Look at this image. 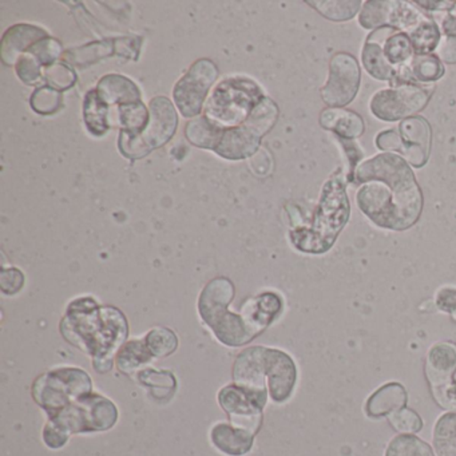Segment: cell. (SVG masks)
Returning <instances> with one entry per match:
<instances>
[{
    "instance_id": "6da1fadb",
    "label": "cell",
    "mask_w": 456,
    "mask_h": 456,
    "mask_svg": "<svg viewBox=\"0 0 456 456\" xmlns=\"http://www.w3.org/2000/svg\"><path fill=\"white\" fill-rule=\"evenodd\" d=\"M356 202L379 228L403 232L412 228L423 212V193L408 162L399 154L383 153L357 167Z\"/></svg>"
},
{
    "instance_id": "7a4b0ae2",
    "label": "cell",
    "mask_w": 456,
    "mask_h": 456,
    "mask_svg": "<svg viewBox=\"0 0 456 456\" xmlns=\"http://www.w3.org/2000/svg\"><path fill=\"white\" fill-rule=\"evenodd\" d=\"M63 338L94 357L95 370H110L113 354L129 333L126 319L113 306H98L93 298L82 297L69 305L61 324Z\"/></svg>"
},
{
    "instance_id": "3957f363",
    "label": "cell",
    "mask_w": 456,
    "mask_h": 456,
    "mask_svg": "<svg viewBox=\"0 0 456 456\" xmlns=\"http://www.w3.org/2000/svg\"><path fill=\"white\" fill-rule=\"evenodd\" d=\"M351 215L346 183L340 175L330 177L322 186L319 205L311 228L290 232L292 244L300 252L322 255L335 244Z\"/></svg>"
},
{
    "instance_id": "277c9868",
    "label": "cell",
    "mask_w": 456,
    "mask_h": 456,
    "mask_svg": "<svg viewBox=\"0 0 456 456\" xmlns=\"http://www.w3.org/2000/svg\"><path fill=\"white\" fill-rule=\"evenodd\" d=\"M233 284L228 279L212 280L202 290L199 309L202 320L212 328L216 338L229 346H244L255 338L244 317L228 311L233 298Z\"/></svg>"
},
{
    "instance_id": "5b68a950",
    "label": "cell",
    "mask_w": 456,
    "mask_h": 456,
    "mask_svg": "<svg viewBox=\"0 0 456 456\" xmlns=\"http://www.w3.org/2000/svg\"><path fill=\"white\" fill-rule=\"evenodd\" d=\"M264 98L260 87L250 79H225L210 95L204 117L224 130L242 126Z\"/></svg>"
},
{
    "instance_id": "8992f818",
    "label": "cell",
    "mask_w": 456,
    "mask_h": 456,
    "mask_svg": "<svg viewBox=\"0 0 456 456\" xmlns=\"http://www.w3.org/2000/svg\"><path fill=\"white\" fill-rule=\"evenodd\" d=\"M118 420V410L113 402L98 394L84 395L68 407L49 416L47 423L53 424L63 434L108 431Z\"/></svg>"
},
{
    "instance_id": "52a82bcc",
    "label": "cell",
    "mask_w": 456,
    "mask_h": 456,
    "mask_svg": "<svg viewBox=\"0 0 456 456\" xmlns=\"http://www.w3.org/2000/svg\"><path fill=\"white\" fill-rule=\"evenodd\" d=\"M149 111L151 119L142 133L137 135L119 134L118 148L126 159H143L172 140L177 130V113L167 98H154Z\"/></svg>"
},
{
    "instance_id": "ba28073f",
    "label": "cell",
    "mask_w": 456,
    "mask_h": 456,
    "mask_svg": "<svg viewBox=\"0 0 456 456\" xmlns=\"http://www.w3.org/2000/svg\"><path fill=\"white\" fill-rule=\"evenodd\" d=\"M90 392V376L79 368H58L39 376L33 386L34 399L49 416Z\"/></svg>"
},
{
    "instance_id": "9c48e42d",
    "label": "cell",
    "mask_w": 456,
    "mask_h": 456,
    "mask_svg": "<svg viewBox=\"0 0 456 456\" xmlns=\"http://www.w3.org/2000/svg\"><path fill=\"white\" fill-rule=\"evenodd\" d=\"M432 89L420 84H404L380 90L370 100V113L386 122L404 121L426 108Z\"/></svg>"
},
{
    "instance_id": "30bf717a",
    "label": "cell",
    "mask_w": 456,
    "mask_h": 456,
    "mask_svg": "<svg viewBox=\"0 0 456 456\" xmlns=\"http://www.w3.org/2000/svg\"><path fill=\"white\" fill-rule=\"evenodd\" d=\"M266 400V389L249 388L236 383L224 387L218 394V402L228 413L232 424L255 435L263 423V410Z\"/></svg>"
},
{
    "instance_id": "8fae6325",
    "label": "cell",
    "mask_w": 456,
    "mask_h": 456,
    "mask_svg": "<svg viewBox=\"0 0 456 456\" xmlns=\"http://www.w3.org/2000/svg\"><path fill=\"white\" fill-rule=\"evenodd\" d=\"M217 68L209 60H200L191 65L173 92V100L183 117L191 118L201 113L208 92L217 81Z\"/></svg>"
},
{
    "instance_id": "7c38bea8",
    "label": "cell",
    "mask_w": 456,
    "mask_h": 456,
    "mask_svg": "<svg viewBox=\"0 0 456 456\" xmlns=\"http://www.w3.org/2000/svg\"><path fill=\"white\" fill-rule=\"evenodd\" d=\"M359 62L348 53H338L330 63V76L322 89V98L330 108L343 109L356 98L360 89Z\"/></svg>"
},
{
    "instance_id": "4fadbf2b",
    "label": "cell",
    "mask_w": 456,
    "mask_h": 456,
    "mask_svg": "<svg viewBox=\"0 0 456 456\" xmlns=\"http://www.w3.org/2000/svg\"><path fill=\"white\" fill-rule=\"evenodd\" d=\"M265 376L273 402L284 403L292 396L297 381V370L289 354L279 349L266 348Z\"/></svg>"
},
{
    "instance_id": "5bb4252c",
    "label": "cell",
    "mask_w": 456,
    "mask_h": 456,
    "mask_svg": "<svg viewBox=\"0 0 456 456\" xmlns=\"http://www.w3.org/2000/svg\"><path fill=\"white\" fill-rule=\"evenodd\" d=\"M399 134L402 140L399 154L413 167H423L431 151V129L428 122L421 117H410L400 122Z\"/></svg>"
},
{
    "instance_id": "9a60e30c",
    "label": "cell",
    "mask_w": 456,
    "mask_h": 456,
    "mask_svg": "<svg viewBox=\"0 0 456 456\" xmlns=\"http://www.w3.org/2000/svg\"><path fill=\"white\" fill-rule=\"evenodd\" d=\"M261 135L248 125L224 130L215 151L223 159H242L253 156L260 146Z\"/></svg>"
},
{
    "instance_id": "2e32d148",
    "label": "cell",
    "mask_w": 456,
    "mask_h": 456,
    "mask_svg": "<svg viewBox=\"0 0 456 456\" xmlns=\"http://www.w3.org/2000/svg\"><path fill=\"white\" fill-rule=\"evenodd\" d=\"M281 309V297L276 293L266 292L245 304L242 317L256 338L279 316Z\"/></svg>"
},
{
    "instance_id": "e0dca14e",
    "label": "cell",
    "mask_w": 456,
    "mask_h": 456,
    "mask_svg": "<svg viewBox=\"0 0 456 456\" xmlns=\"http://www.w3.org/2000/svg\"><path fill=\"white\" fill-rule=\"evenodd\" d=\"M456 370V346L451 343H436L428 349L426 376L429 386L435 387L452 380Z\"/></svg>"
},
{
    "instance_id": "ac0fdd59",
    "label": "cell",
    "mask_w": 456,
    "mask_h": 456,
    "mask_svg": "<svg viewBox=\"0 0 456 456\" xmlns=\"http://www.w3.org/2000/svg\"><path fill=\"white\" fill-rule=\"evenodd\" d=\"M45 38H47L46 31L36 26H14L7 30L2 41V60L6 65H14L15 61H20V53H28L31 46Z\"/></svg>"
},
{
    "instance_id": "d6986e66",
    "label": "cell",
    "mask_w": 456,
    "mask_h": 456,
    "mask_svg": "<svg viewBox=\"0 0 456 456\" xmlns=\"http://www.w3.org/2000/svg\"><path fill=\"white\" fill-rule=\"evenodd\" d=\"M407 391L400 383H387L376 389L365 402V415L370 419L384 418L407 404Z\"/></svg>"
},
{
    "instance_id": "ffe728a7",
    "label": "cell",
    "mask_w": 456,
    "mask_h": 456,
    "mask_svg": "<svg viewBox=\"0 0 456 456\" xmlns=\"http://www.w3.org/2000/svg\"><path fill=\"white\" fill-rule=\"evenodd\" d=\"M210 439L221 452L231 456H242L252 450L255 434L234 427L233 424L218 423L213 427Z\"/></svg>"
},
{
    "instance_id": "44dd1931",
    "label": "cell",
    "mask_w": 456,
    "mask_h": 456,
    "mask_svg": "<svg viewBox=\"0 0 456 456\" xmlns=\"http://www.w3.org/2000/svg\"><path fill=\"white\" fill-rule=\"evenodd\" d=\"M320 125L335 133L338 140L354 141L364 133V121L359 114L346 109H327L320 116Z\"/></svg>"
},
{
    "instance_id": "7402d4cb",
    "label": "cell",
    "mask_w": 456,
    "mask_h": 456,
    "mask_svg": "<svg viewBox=\"0 0 456 456\" xmlns=\"http://www.w3.org/2000/svg\"><path fill=\"white\" fill-rule=\"evenodd\" d=\"M95 92L109 106L141 102V92L137 85L132 79L116 74L103 77Z\"/></svg>"
},
{
    "instance_id": "603a6c76",
    "label": "cell",
    "mask_w": 456,
    "mask_h": 456,
    "mask_svg": "<svg viewBox=\"0 0 456 456\" xmlns=\"http://www.w3.org/2000/svg\"><path fill=\"white\" fill-rule=\"evenodd\" d=\"M84 119L87 129L95 137H102L110 127V106L101 100L95 90L87 93L85 98Z\"/></svg>"
},
{
    "instance_id": "cb8c5ba5",
    "label": "cell",
    "mask_w": 456,
    "mask_h": 456,
    "mask_svg": "<svg viewBox=\"0 0 456 456\" xmlns=\"http://www.w3.org/2000/svg\"><path fill=\"white\" fill-rule=\"evenodd\" d=\"M362 62L367 73L379 81L392 84L396 69L387 61L383 46L379 42L367 41L362 47Z\"/></svg>"
},
{
    "instance_id": "d4e9b609",
    "label": "cell",
    "mask_w": 456,
    "mask_h": 456,
    "mask_svg": "<svg viewBox=\"0 0 456 456\" xmlns=\"http://www.w3.org/2000/svg\"><path fill=\"white\" fill-rule=\"evenodd\" d=\"M435 456H456V412H445L434 427Z\"/></svg>"
},
{
    "instance_id": "484cf974",
    "label": "cell",
    "mask_w": 456,
    "mask_h": 456,
    "mask_svg": "<svg viewBox=\"0 0 456 456\" xmlns=\"http://www.w3.org/2000/svg\"><path fill=\"white\" fill-rule=\"evenodd\" d=\"M117 124L121 127V133L137 135L148 126L151 111L142 102L127 103L117 108Z\"/></svg>"
},
{
    "instance_id": "4316f807",
    "label": "cell",
    "mask_w": 456,
    "mask_h": 456,
    "mask_svg": "<svg viewBox=\"0 0 456 456\" xmlns=\"http://www.w3.org/2000/svg\"><path fill=\"white\" fill-rule=\"evenodd\" d=\"M223 133L224 129L216 126L207 117H201V118L189 122L185 129L189 142L193 143L194 146H199V148L212 149V151H215Z\"/></svg>"
},
{
    "instance_id": "83f0119b",
    "label": "cell",
    "mask_w": 456,
    "mask_h": 456,
    "mask_svg": "<svg viewBox=\"0 0 456 456\" xmlns=\"http://www.w3.org/2000/svg\"><path fill=\"white\" fill-rule=\"evenodd\" d=\"M412 44L415 55H429L439 47L442 42V33L436 22L431 18L420 23L412 33L408 34Z\"/></svg>"
},
{
    "instance_id": "f1b7e54d",
    "label": "cell",
    "mask_w": 456,
    "mask_h": 456,
    "mask_svg": "<svg viewBox=\"0 0 456 456\" xmlns=\"http://www.w3.org/2000/svg\"><path fill=\"white\" fill-rule=\"evenodd\" d=\"M384 456H435L434 448L416 435L399 434L388 443Z\"/></svg>"
},
{
    "instance_id": "f546056e",
    "label": "cell",
    "mask_w": 456,
    "mask_h": 456,
    "mask_svg": "<svg viewBox=\"0 0 456 456\" xmlns=\"http://www.w3.org/2000/svg\"><path fill=\"white\" fill-rule=\"evenodd\" d=\"M381 46H383V52L387 61H388L395 69L407 65L408 61H412V58L415 57L410 37L405 33L394 31V33L384 41V44H381Z\"/></svg>"
},
{
    "instance_id": "4dcf8cb0",
    "label": "cell",
    "mask_w": 456,
    "mask_h": 456,
    "mask_svg": "<svg viewBox=\"0 0 456 456\" xmlns=\"http://www.w3.org/2000/svg\"><path fill=\"white\" fill-rule=\"evenodd\" d=\"M411 73L416 84H431L444 76V66L436 55H415L411 61Z\"/></svg>"
},
{
    "instance_id": "1f68e13d",
    "label": "cell",
    "mask_w": 456,
    "mask_h": 456,
    "mask_svg": "<svg viewBox=\"0 0 456 456\" xmlns=\"http://www.w3.org/2000/svg\"><path fill=\"white\" fill-rule=\"evenodd\" d=\"M153 354L149 351L145 341L132 340L125 344L117 354V364L122 372H132L135 368L151 362Z\"/></svg>"
},
{
    "instance_id": "d6a6232c",
    "label": "cell",
    "mask_w": 456,
    "mask_h": 456,
    "mask_svg": "<svg viewBox=\"0 0 456 456\" xmlns=\"http://www.w3.org/2000/svg\"><path fill=\"white\" fill-rule=\"evenodd\" d=\"M309 6L320 12L322 17L333 22H346L356 17L362 7L360 0L354 2H306Z\"/></svg>"
},
{
    "instance_id": "836d02e7",
    "label": "cell",
    "mask_w": 456,
    "mask_h": 456,
    "mask_svg": "<svg viewBox=\"0 0 456 456\" xmlns=\"http://www.w3.org/2000/svg\"><path fill=\"white\" fill-rule=\"evenodd\" d=\"M391 2H365L359 15V23L365 30L387 28Z\"/></svg>"
},
{
    "instance_id": "e575fe53",
    "label": "cell",
    "mask_w": 456,
    "mask_h": 456,
    "mask_svg": "<svg viewBox=\"0 0 456 456\" xmlns=\"http://www.w3.org/2000/svg\"><path fill=\"white\" fill-rule=\"evenodd\" d=\"M146 346L154 357H167L177 349L178 340L175 332L167 328H154L145 338Z\"/></svg>"
},
{
    "instance_id": "d590c367",
    "label": "cell",
    "mask_w": 456,
    "mask_h": 456,
    "mask_svg": "<svg viewBox=\"0 0 456 456\" xmlns=\"http://www.w3.org/2000/svg\"><path fill=\"white\" fill-rule=\"evenodd\" d=\"M63 95L50 86L39 87L31 95V108L41 116L57 113L62 108Z\"/></svg>"
},
{
    "instance_id": "8d00e7d4",
    "label": "cell",
    "mask_w": 456,
    "mask_h": 456,
    "mask_svg": "<svg viewBox=\"0 0 456 456\" xmlns=\"http://www.w3.org/2000/svg\"><path fill=\"white\" fill-rule=\"evenodd\" d=\"M387 419H388L392 428L399 434L416 435L424 427V421L420 415L416 411L407 407L395 411L391 415L387 416Z\"/></svg>"
},
{
    "instance_id": "74e56055",
    "label": "cell",
    "mask_w": 456,
    "mask_h": 456,
    "mask_svg": "<svg viewBox=\"0 0 456 456\" xmlns=\"http://www.w3.org/2000/svg\"><path fill=\"white\" fill-rule=\"evenodd\" d=\"M444 38L439 45V58L448 65H456V14L448 12L443 20Z\"/></svg>"
},
{
    "instance_id": "f35d334b",
    "label": "cell",
    "mask_w": 456,
    "mask_h": 456,
    "mask_svg": "<svg viewBox=\"0 0 456 456\" xmlns=\"http://www.w3.org/2000/svg\"><path fill=\"white\" fill-rule=\"evenodd\" d=\"M44 78L50 87L58 90V92L70 89L77 81L76 73L63 63H54V65L47 66L45 69Z\"/></svg>"
},
{
    "instance_id": "ab89813d",
    "label": "cell",
    "mask_w": 456,
    "mask_h": 456,
    "mask_svg": "<svg viewBox=\"0 0 456 456\" xmlns=\"http://www.w3.org/2000/svg\"><path fill=\"white\" fill-rule=\"evenodd\" d=\"M61 52H62V47H61L60 42L47 37V38L42 39V41L37 42L34 46H31L28 50V54L36 58L41 63V66L47 68V66L54 65L55 61L60 57Z\"/></svg>"
},
{
    "instance_id": "60d3db41",
    "label": "cell",
    "mask_w": 456,
    "mask_h": 456,
    "mask_svg": "<svg viewBox=\"0 0 456 456\" xmlns=\"http://www.w3.org/2000/svg\"><path fill=\"white\" fill-rule=\"evenodd\" d=\"M432 396L440 408L447 412H456V381L448 380L439 386L431 387Z\"/></svg>"
},
{
    "instance_id": "b9f144b4",
    "label": "cell",
    "mask_w": 456,
    "mask_h": 456,
    "mask_svg": "<svg viewBox=\"0 0 456 456\" xmlns=\"http://www.w3.org/2000/svg\"><path fill=\"white\" fill-rule=\"evenodd\" d=\"M41 68V63L36 58L31 57L30 54H26L25 57H20L18 61L17 74L25 84L33 85L39 78H44Z\"/></svg>"
},
{
    "instance_id": "7bdbcfd3",
    "label": "cell",
    "mask_w": 456,
    "mask_h": 456,
    "mask_svg": "<svg viewBox=\"0 0 456 456\" xmlns=\"http://www.w3.org/2000/svg\"><path fill=\"white\" fill-rule=\"evenodd\" d=\"M439 311L451 314L456 322V289L452 287L440 288L437 290L436 297H435Z\"/></svg>"
},
{
    "instance_id": "ee69618b",
    "label": "cell",
    "mask_w": 456,
    "mask_h": 456,
    "mask_svg": "<svg viewBox=\"0 0 456 456\" xmlns=\"http://www.w3.org/2000/svg\"><path fill=\"white\" fill-rule=\"evenodd\" d=\"M23 282H25V277L18 269L12 268L2 271L0 284H2V290H4V295L9 292L10 287H12L10 284H12V295L20 292V288H23Z\"/></svg>"
},
{
    "instance_id": "f6af8a7d",
    "label": "cell",
    "mask_w": 456,
    "mask_h": 456,
    "mask_svg": "<svg viewBox=\"0 0 456 456\" xmlns=\"http://www.w3.org/2000/svg\"><path fill=\"white\" fill-rule=\"evenodd\" d=\"M338 142L343 146L346 153V159H348V181L349 183H354V172H356L357 164H359L360 159H362V151H360L359 146H357L354 141L338 140Z\"/></svg>"
},
{
    "instance_id": "bcb514c9",
    "label": "cell",
    "mask_w": 456,
    "mask_h": 456,
    "mask_svg": "<svg viewBox=\"0 0 456 456\" xmlns=\"http://www.w3.org/2000/svg\"><path fill=\"white\" fill-rule=\"evenodd\" d=\"M69 437L70 436L63 434L61 429H58L57 427L53 426V424L47 423L46 426H45L44 440L47 447L53 448V450L62 448L63 445L68 443Z\"/></svg>"
},
{
    "instance_id": "7dc6e473",
    "label": "cell",
    "mask_w": 456,
    "mask_h": 456,
    "mask_svg": "<svg viewBox=\"0 0 456 456\" xmlns=\"http://www.w3.org/2000/svg\"><path fill=\"white\" fill-rule=\"evenodd\" d=\"M413 4L426 10H434V12H436V10H447V12H451V10L455 9L456 6V2H420V0H416Z\"/></svg>"
},
{
    "instance_id": "c3c4849f",
    "label": "cell",
    "mask_w": 456,
    "mask_h": 456,
    "mask_svg": "<svg viewBox=\"0 0 456 456\" xmlns=\"http://www.w3.org/2000/svg\"><path fill=\"white\" fill-rule=\"evenodd\" d=\"M452 12H456V6H455V9L452 10Z\"/></svg>"
}]
</instances>
